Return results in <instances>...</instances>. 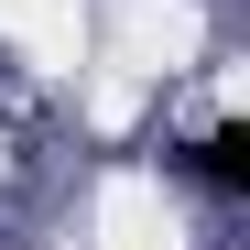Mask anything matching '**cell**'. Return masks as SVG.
I'll return each mask as SVG.
<instances>
[{
    "instance_id": "1",
    "label": "cell",
    "mask_w": 250,
    "mask_h": 250,
    "mask_svg": "<svg viewBox=\"0 0 250 250\" xmlns=\"http://www.w3.org/2000/svg\"><path fill=\"white\" fill-rule=\"evenodd\" d=\"M196 163H207V185H250V163H239V131H207V152H196Z\"/></svg>"
}]
</instances>
